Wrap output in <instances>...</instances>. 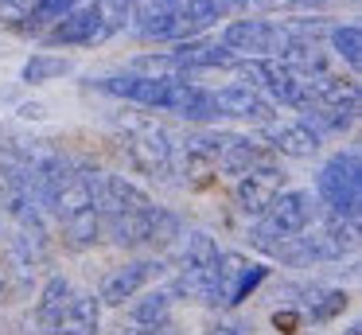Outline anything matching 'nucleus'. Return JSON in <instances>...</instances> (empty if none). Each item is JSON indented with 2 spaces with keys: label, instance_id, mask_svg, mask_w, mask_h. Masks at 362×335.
Segmentation results:
<instances>
[{
  "label": "nucleus",
  "instance_id": "bb28decb",
  "mask_svg": "<svg viewBox=\"0 0 362 335\" xmlns=\"http://www.w3.org/2000/svg\"><path fill=\"white\" fill-rule=\"evenodd\" d=\"M358 331H362V327H358V324H351V327H346V335H358Z\"/></svg>",
  "mask_w": 362,
  "mask_h": 335
},
{
  "label": "nucleus",
  "instance_id": "9d476101",
  "mask_svg": "<svg viewBox=\"0 0 362 335\" xmlns=\"http://www.w3.org/2000/svg\"><path fill=\"white\" fill-rule=\"evenodd\" d=\"M110 35H113V28H110V20H105L102 4H98V0H86V4L71 8L63 20H55L40 39L47 47H94V43H105Z\"/></svg>",
  "mask_w": 362,
  "mask_h": 335
},
{
  "label": "nucleus",
  "instance_id": "6e6552de",
  "mask_svg": "<svg viewBox=\"0 0 362 335\" xmlns=\"http://www.w3.org/2000/svg\"><path fill=\"white\" fill-rule=\"evenodd\" d=\"M265 277H269L265 265H253L242 254H218V265H214V277H211V293H206V308H234Z\"/></svg>",
  "mask_w": 362,
  "mask_h": 335
},
{
  "label": "nucleus",
  "instance_id": "9b49d317",
  "mask_svg": "<svg viewBox=\"0 0 362 335\" xmlns=\"http://www.w3.org/2000/svg\"><path fill=\"white\" fill-rule=\"evenodd\" d=\"M164 273H168L164 257H133V261H125V265L105 273L102 288H98V304H102V308H121L125 300H133L136 293H144V288H148L152 280H160Z\"/></svg>",
  "mask_w": 362,
  "mask_h": 335
},
{
  "label": "nucleus",
  "instance_id": "f8f14e48",
  "mask_svg": "<svg viewBox=\"0 0 362 335\" xmlns=\"http://www.w3.org/2000/svg\"><path fill=\"white\" fill-rule=\"evenodd\" d=\"M180 78L175 74H136V70H125V74H110V78H98V90L113 93V98H125L136 101V106H148V109H168L172 106V90Z\"/></svg>",
  "mask_w": 362,
  "mask_h": 335
},
{
  "label": "nucleus",
  "instance_id": "5701e85b",
  "mask_svg": "<svg viewBox=\"0 0 362 335\" xmlns=\"http://www.w3.org/2000/svg\"><path fill=\"white\" fill-rule=\"evenodd\" d=\"M66 70H71V59H59V55H32V59L24 62V70H20V78H24L28 86H43V82H55V78H63Z\"/></svg>",
  "mask_w": 362,
  "mask_h": 335
},
{
  "label": "nucleus",
  "instance_id": "423d86ee",
  "mask_svg": "<svg viewBox=\"0 0 362 335\" xmlns=\"http://www.w3.org/2000/svg\"><path fill=\"white\" fill-rule=\"evenodd\" d=\"M296 39L300 35L288 28V20H230L218 43L234 59H281Z\"/></svg>",
  "mask_w": 362,
  "mask_h": 335
},
{
  "label": "nucleus",
  "instance_id": "4468645a",
  "mask_svg": "<svg viewBox=\"0 0 362 335\" xmlns=\"http://www.w3.org/2000/svg\"><path fill=\"white\" fill-rule=\"evenodd\" d=\"M214 106H218V117H234V121H253V125L276 121V106L250 82H230L222 90H214Z\"/></svg>",
  "mask_w": 362,
  "mask_h": 335
},
{
  "label": "nucleus",
  "instance_id": "393cba45",
  "mask_svg": "<svg viewBox=\"0 0 362 335\" xmlns=\"http://www.w3.org/2000/svg\"><path fill=\"white\" fill-rule=\"evenodd\" d=\"M121 335H175L168 324H160V327H129V331H121Z\"/></svg>",
  "mask_w": 362,
  "mask_h": 335
},
{
  "label": "nucleus",
  "instance_id": "20e7f679",
  "mask_svg": "<svg viewBox=\"0 0 362 335\" xmlns=\"http://www.w3.org/2000/svg\"><path fill=\"white\" fill-rule=\"evenodd\" d=\"M315 203L327 215L339 218H358L362 215V160L358 148H346L323 160L315 176Z\"/></svg>",
  "mask_w": 362,
  "mask_h": 335
},
{
  "label": "nucleus",
  "instance_id": "f03ea898",
  "mask_svg": "<svg viewBox=\"0 0 362 335\" xmlns=\"http://www.w3.org/2000/svg\"><path fill=\"white\" fill-rule=\"evenodd\" d=\"M98 187H102V171L86 160L66 164L59 187L51 191L47 215L59 222V234L71 249H94L102 242V210H98Z\"/></svg>",
  "mask_w": 362,
  "mask_h": 335
},
{
  "label": "nucleus",
  "instance_id": "f3484780",
  "mask_svg": "<svg viewBox=\"0 0 362 335\" xmlns=\"http://www.w3.org/2000/svg\"><path fill=\"white\" fill-rule=\"evenodd\" d=\"M168 113H180L183 121H218L214 90L180 78V82H175V90H172V106H168Z\"/></svg>",
  "mask_w": 362,
  "mask_h": 335
},
{
  "label": "nucleus",
  "instance_id": "1a4fd4ad",
  "mask_svg": "<svg viewBox=\"0 0 362 335\" xmlns=\"http://www.w3.org/2000/svg\"><path fill=\"white\" fill-rule=\"evenodd\" d=\"M234 67L242 70V74L250 78V86H257V90L273 101V106H276V101H281V106H288V109H304L308 106L304 78L292 74L281 59H238Z\"/></svg>",
  "mask_w": 362,
  "mask_h": 335
},
{
  "label": "nucleus",
  "instance_id": "412c9836",
  "mask_svg": "<svg viewBox=\"0 0 362 335\" xmlns=\"http://www.w3.org/2000/svg\"><path fill=\"white\" fill-rule=\"evenodd\" d=\"M168 316H172V293L168 288H144L129 304L133 327H160V324H168Z\"/></svg>",
  "mask_w": 362,
  "mask_h": 335
},
{
  "label": "nucleus",
  "instance_id": "b1692460",
  "mask_svg": "<svg viewBox=\"0 0 362 335\" xmlns=\"http://www.w3.org/2000/svg\"><path fill=\"white\" fill-rule=\"evenodd\" d=\"M261 8H269V12H312V8H323L327 0H257Z\"/></svg>",
  "mask_w": 362,
  "mask_h": 335
},
{
  "label": "nucleus",
  "instance_id": "6ab92c4d",
  "mask_svg": "<svg viewBox=\"0 0 362 335\" xmlns=\"http://www.w3.org/2000/svg\"><path fill=\"white\" fill-rule=\"evenodd\" d=\"M74 296H78L74 280H66V277H47V285H43V293H40V304H35V324H40L43 335H51V327L63 319V312L71 308Z\"/></svg>",
  "mask_w": 362,
  "mask_h": 335
},
{
  "label": "nucleus",
  "instance_id": "a211bd4d",
  "mask_svg": "<svg viewBox=\"0 0 362 335\" xmlns=\"http://www.w3.org/2000/svg\"><path fill=\"white\" fill-rule=\"evenodd\" d=\"M292 296H300V312H304L312 324H327V319L343 316L346 308V293L343 288H323V285H300V288H288Z\"/></svg>",
  "mask_w": 362,
  "mask_h": 335
},
{
  "label": "nucleus",
  "instance_id": "4be33fe9",
  "mask_svg": "<svg viewBox=\"0 0 362 335\" xmlns=\"http://www.w3.org/2000/svg\"><path fill=\"white\" fill-rule=\"evenodd\" d=\"M327 39H331V51H335L346 67H354V70L362 67V28L358 23H331Z\"/></svg>",
  "mask_w": 362,
  "mask_h": 335
},
{
  "label": "nucleus",
  "instance_id": "2eb2a0df",
  "mask_svg": "<svg viewBox=\"0 0 362 335\" xmlns=\"http://www.w3.org/2000/svg\"><path fill=\"white\" fill-rule=\"evenodd\" d=\"M261 140H265V148H273L281 156H292V160H308V156H315L323 148V137H315L300 117L261 125Z\"/></svg>",
  "mask_w": 362,
  "mask_h": 335
},
{
  "label": "nucleus",
  "instance_id": "39448f33",
  "mask_svg": "<svg viewBox=\"0 0 362 335\" xmlns=\"http://www.w3.org/2000/svg\"><path fill=\"white\" fill-rule=\"evenodd\" d=\"M218 242L211 238L206 230H187L180 234V254H175V277L168 285V293L175 296H187V300L206 304V293H211V277H214V265H218Z\"/></svg>",
  "mask_w": 362,
  "mask_h": 335
},
{
  "label": "nucleus",
  "instance_id": "ddd939ff",
  "mask_svg": "<svg viewBox=\"0 0 362 335\" xmlns=\"http://www.w3.org/2000/svg\"><path fill=\"white\" fill-rule=\"evenodd\" d=\"M281 191H284V168L273 160V156H269V160L253 164L250 171H242V176H238L234 203H238V210H242V215L257 218V215H265V207Z\"/></svg>",
  "mask_w": 362,
  "mask_h": 335
},
{
  "label": "nucleus",
  "instance_id": "aec40b11",
  "mask_svg": "<svg viewBox=\"0 0 362 335\" xmlns=\"http://www.w3.org/2000/svg\"><path fill=\"white\" fill-rule=\"evenodd\" d=\"M102 331V304H98L94 293H78L71 300V308L63 312L51 335H98Z\"/></svg>",
  "mask_w": 362,
  "mask_h": 335
},
{
  "label": "nucleus",
  "instance_id": "0eeeda50",
  "mask_svg": "<svg viewBox=\"0 0 362 335\" xmlns=\"http://www.w3.org/2000/svg\"><path fill=\"white\" fill-rule=\"evenodd\" d=\"M125 152H129V164L144 176H156V179H172L175 171V140L164 125L156 121H133L125 129Z\"/></svg>",
  "mask_w": 362,
  "mask_h": 335
},
{
  "label": "nucleus",
  "instance_id": "7ed1b4c3",
  "mask_svg": "<svg viewBox=\"0 0 362 335\" xmlns=\"http://www.w3.org/2000/svg\"><path fill=\"white\" fill-rule=\"evenodd\" d=\"M315 215H320V203H315L312 191L284 187V191L265 207V215L253 218L250 242L257 249H269V246H276V242H288V238H296V234H304L308 226L315 222Z\"/></svg>",
  "mask_w": 362,
  "mask_h": 335
},
{
  "label": "nucleus",
  "instance_id": "f257e3e1",
  "mask_svg": "<svg viewBox=\"0 0 362 335\" xmlns=\"http://www.w3.org/2000/svg\"><path fill=\"white\" fill-rule=\"evenodd\" d=\"M98 210H102V238H110L121 249L141 246H172L180 238V218L172 210L156 207L144 187H136L125 176H105L98 187Z\"/></svg>",
  "mask_w": 362,
  "mask_h": 335
},
{
  "label": "nucleus",
  "instance_id": "dca6fc26",
  "mask_svg": "<svg viewBox=\"0 0 362 335\" xmlns=\"http://www.w3.org/2000/svg\"><path fill=\"white\" fill-rule=\"evenodd\" d=\"M300 121H304L315 137H335V132L354 129V121H358V93L339 98V101H327V106L304 109V117H300Z\"/></svg>",
  "mask_w": 362,
  "mask_h": 335
},
{
  "label": "nucleus",
  "instance_id": "a878e982",
  "mask_svg": "<svg viewBox=\"0 0 362 335\" xmlns=\"http://www.w3.org/2000/svg\"><path fill=\"white\" fill-rule=\"evenodd\" d=\"M206 335H245V327H234V324H218V327H211Z\"/></svg>",
  "mask_w": 362,
  "mask_h": 335
}]
</instances>
